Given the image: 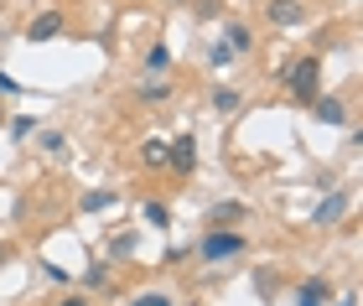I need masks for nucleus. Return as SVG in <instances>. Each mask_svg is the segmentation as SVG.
<instances>
[{
	"mask_svg": "<svg viewBox=\"0 0 363 306\" xmlns=\"http://www.w3.org/2000/svg\"><path fill=\"white\" fill-rule=\"evenodd\" d=\"M342 213H348V198H342V192H333V198H322V203H317L311 223H322V229H327V223H337Z\"/></svg>",
	"mask_w": 363,
	"mask_h": 306,
	"instance_id": "0eeeda50",
	"label": "nucleus"
},
{
	"mask_svg": "<svg viewBox=\"0 0 363 306\" xmlns=\"http://www.w3.org/2000/svg\"><path fill=\"white\" fill-rule=\"evenodd\" d=\"M140 161H145V166H167V140H145Z\"/></svg>",
	"mask_w": 363,
	"mask_h": 306,
	"instance_id": "9d476101",
	"label": "nucleus"
},
{
	"mask_svg": "<svg viewBox=\"0 0 363 306\" xmlns=\"http://www.w3.org/2000/svg\"><path fill=\"white\" fill-rule=\"evenodd\" d=\"M223 42L234 47V52H250V47H255V37H250V26H244V21H228V31H223Z\"/></svg>",
	"mask_w": 363,
	"mask_h": 306,
	"instance_id": "6e6552de",
	"label": "nucleus"
},
{
	"mask_svg": "<svg viewBox=\"0 0 363 306\" xmlns=\"http://www.w3.org/2000/svg\"><path fill=\"white\" fill-rule=\"evenodd\" d=\"M0 94H21V84H16L11 73H0Z\"/></svg>",
	"mask_w": 363,
	"mask_h": 306,
	"instance_id": "412c9836",
	"label": "nucleus"
},
{
	"mask_svg": "<svg viewBox=\"0 0 363 306\" xmlns=\"http://www.w3.org/2000/svg\"><path fill=\"white\" fill-rule=\"evenodd\" d=\"M0 265H6V249H0Z\"/></svg>",
	"mask_w": 363,
	"mask_h": 306,
	"instance_id": "b1692460",
	"label": "nucleus"
},
{
	"mask_svg": "<svg viewBox=\"0 0 363 306\" xmlns=\"http://www.w3.org/2000/svg\"><path fill=\"white\" fill-rule=\"evenodd\" d=\"M114 203H120V198L99 187V192H89V198H84V213H104V208H114Z\"/></svg>",
	"mask_w": 363,
	"mask_h": 306,
	"instance_id": "ddd939ff",
	"label": "nucleus"
},
{
	"mask_svg": "<svg viewBox=\"0 0 363 306\" xmlns=\"http://www.w3.org/2000/svg\"><path fill=\"white\" fill-rule=\"evenodd\" d=\"M167 99H172L167 84H145V89H140V104H167Z\"/></svg>",
	"mask_w": 363,
	"mask_h": 306,
	"instance_id": "f3484780",
	"label": "nucleus"
},
{
	"mask_svg": "<svg viewBox=\"0 0 363 306\" xmlns=\"http://www.w3.org/2000/svg\"><path fill=\"white\" fill-rule=\"evenodd\" d=\"M317 78H322V62L306 52V57H296L291 68H286V89H291L301 104H311V99H317Z\"/></svg>",
	"mask_w": 363,
	"mask_h": 306,
	"instance_id": "f257e3e1",
	"label": "nucleus"
},
{
	"mask_svg": "<svg viewBox=\"0 0 363 306\" xmlns=\"http://www.w3.org/2000/svg\"><path fill=\"white\" fill-rule=\"evenodd\" d=\"M213 109H218V115H234V109H239V94L218 84V89H213Z\"/></svg>",
	"mask_w": 363,
	"mask_h": 306,
	"instance_id": "f8f14e48",
	"label": "nucleus"
},
{
	"mask_svg": "<svg viewBox=\"0 0 363 306\" xmlns=\"http://www.w3.org/2000/svg\"><path fill=\"white\" fill-rule=\"evenodd\" d=\"M265 16H270L275 26H301V21H306L301 0H270V11H265Z\"/></svg>",
	"mask_w": 363,
	"mask_h": 306,
	"instance_id": "39448f33",
	"label": "nucleus"
},
{
	"mask_svg": "<svg viewBox=\"0 0 363 306\" xmlns=\"http://www.w3.org/2000/svg\"><path fill=\"white\" fill-rule=\"evenodd\" d=\"M167 166L177 176H192V166H197V140L192 135H177L172 146H167Z\"/></svg>",
	"mask_w": 363,
	"mask_h": 306,
	"instance_id": "f03ea898",
	"label": "nucleus"
},
{
	"mask_svg": "<svg viewBox=\"0 0 363 306\" xmlns=\"http://www.w3.org/2000/svg\"><path fill=\"white\" fill-rule=\"evenodd\" d=\"M234 218H244V203H218L213 208V223H218V229H228Z\"/></svg>",
	"mask_w": 363,
	"mask_h": 306,
	"instance_id": "4468645a",
	"label": "nucleus"
},
{
	"mask_svg": "<svg viewBox=\"0 0 363 306\" xmlns=\"http://www.w3.org/2000/svg\"><path fill=\"white\" fill-rule=\"evenodd\" d=\"M311 109H317V120H327V125L342 120V99H311Z\"/></svg>",
	"mask_w": 363,
	"mask_h": 306,
	"instance_id": "1a4fd4ad",
	"label": "nucleus"
},
{
	"mask_svg": "<svg viewBox=\"0 0 363 306\" xmlns=\"http://www.w3.org/2000/svg\"><path fill=\"white\" fill-rule=\"evenodd\" d=\"M42 146L52 151V156H62V151H68V140H62V130H47V135H42Z\"/></svg>",
	"mask_w": 363,
	"mask_h": 306,
	"instance_id": "6ab92c4d",
	"label": "nucleus"
},
{
	"mask_svg": "<svg viewBox=\"0 0 363 306\" xmlns=\"http://www.w3.org/2000/svg\"><path fill=\"white\" fill-rule=\"evenodd\" d=\"M322 301H333V285H327V276H311L301 291H296V306H322Z\"/></svg>",
	"mask_w": 363,
	"mask_h": 306,
	"instance_id": "423d86ee",
	"label": "nucleus"
},
{
	"mask_svg": "<svg viewBox=\"0 0 363 306\" xmlns=\"http://www.w3.org/2000/svg\"><path fill=\"white\" fill-rule=\"evenodd\" d=\"M62 31V11H42L37 21H26V42H52Z\"/></svg>",
	"mask_w": 363,
	"mask_h": 306,
	"instance_id": "20e7f679",
	"label": "nucleus"
},
{
	"mask_svg": "<svg viewBox=\"0 0 363 306\" xmlns=\"http://www.w3.org/2000/svg\"><path fill=\"white\" fill-rule=\"evenodd\" d=\"M145 68H151V73H167V68H172V52H167V42H156L151 52H145Z\"/></svg>",
	"mask_w": 363,
	"mask_h": 306,
	"instance_id": "9b49d317",
	"label": "nucleus"
},
{
	"mask_svg": "<svg viewBox=\"0 0 363 306\" xmlns=\"http://www.w3.org/2000/svg\"><path fill=\"white\" fill-rule=\"evenodd\" d=\"M130 249H135V239H130V234H120V239L109 244V254H114V260H120V254H130Z\"/></svg>",
	"mask_w": 363,
	"mask_h": 306,
	"instance_id": "aec40b11",
	"label": "nucleus"
},
{
	"mask_svg": "<svg viewBox=\"0 0 363 306\" xmlns=\"http://www.w3.org/2000/svg\"><path fill=\"white\" fill-rule=\"evenodd\" d=\"M130 306H172V296H167V291H140Z\"/></svg>",
	"mask_w": 363,
	"mask_h": 306,
	"instance_id": "a211bd4d",
	"label": "nucleus"
},
{
	"mask_svg": "<svg viewBox=\"0 0 363 306\" xmlns=\"http://www.w3.org/2000/svg\"><path fill=\"white\" fill-rule=\"evenodd\" d=\"M145 223H151V229H167V223H172V208H167V203H145Z\"/></svg>",
	"mask_w": 363,
	"mask_h": 306,
	"instance_id": "2eb2a0df",
	"label": "nucleus"
},
{
	"mask_svg": "<svg viewBox=\"0 0 363 306\" xmlns=\"http://www.w3.org/2000/svg\"><path fill=\"white\" fill-rule=\"evenodd\" d=\"M234 254H244V234H208L203 239V260H234Z\"/></svg>",
	"mask_w": 363,
	"mask_h": 306,
	"instance_id": "7ed1b4c3",
	"label": "nucleus"
},
{
	"mask_svg": "<svg viewBox=\"0 0 363 306\" xmlns=\"http://www.w3.org/2000/svg\"><path fill=\"white\" fill-rule=\"evenodd\" d=\"M234 57H239V52H234L228 42H213V47H208V62H213V68H228Z\"/></svg>",
	"mask_w": 363,
	"mask_h": 306,
	"instance_id": "dca6fc26",
	"label": "nucleus"
},
{
	"mask_svg": "<svg viewBox=\"0 0 363 306\" xmlns=\"http://www.w3.org/2000/svg\"><path fill=\"white\" fill-rule=\"evenodd\" d=\"M57 306H89V301L84 296H68V301H57Z\"/></svg>",
	"mask_w": 363,
	"mask_h": 306,
	"instance_id": "4be33fe9",
	"label": "nucleus"
},
{
	"mask_svg": "<svg viewBox=\"0 0 363 306\" xmlns=\"http://www.w3.org/2000/svg\"><path fill=\"white\" fill-rule=\"evenodd\" d=\"M337 306H358V296H342V301H337Z\"/></svg>",
	"mask_w": 363,
	"mask_h": 306,
	"instance_id": "5701e85b",
	"label": "nucleus"
}]
</instances>
